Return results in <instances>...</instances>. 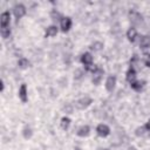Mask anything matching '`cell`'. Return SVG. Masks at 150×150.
<instances>
[{"instance_id":"cell-17","label":"cell","mask_w":150,"mask_h":150,"mask_svg":"<svg viewBox=\"0 0 150 150\" xmlns=\"http://www.w3.org/2000/svg\"><path fill=\"white\" fill-rule=\"evenodd\" d=\"M70 123H71V120L68 117V116H63L60 121V125L63 130H68L69 127H70Z\"/></svg>"},{"instance_id":"cell-27","label":"cell","mask_w":150,"mask_h":150,"mask_svg":"<svg viewBox=\"0 0 150 150\" xmlns=\"http://www.w3.org/2000/svg\"><path fill=\"white\" fill-rule=\"evenodd\" d=\"M144 127H145V129H146V131L150 134V118L148 120V122L144 124Z\"/></svg>"},{"instance_id":"cell-14","label":"cell","mask_w":150,"mask_h":150,"mask_svg":"<svg viewBox=\"0 0 150 150\" xmlns=\"http://www.w3.org/2000/svg\"><path fill=\"white\" fill-rule=\"evenodd\" d=\"M139 48L142 50L150 48V36L149 35H142L139 38Z\"/></svg>"},{"instance_id":"cell-25","label":"cell","mask_w":150,"mask_h":150,"mask_svg":"<svg viewBox=\"0 0 150 150\" xmlns=\"http://www.w3.org/2000/svg\"><path fill=\"white\" fill-rule=\"evenodd\" d=\"M62 109H63V111H66V114H71L74 110V107H73V104H66Z\"/></svg>"},{"instance_id":"cell-1","label":"cell","mask_w":150,"mask_h":150,"mask_svg":"<svg viewBox=\"0 0 150 150\" xmlns=\"http://www.w3.org/2000/svg\"><path fill=\"white\" fill-rule=\"evenodd\" d=\"M91 103H93V98L89 97V96H84V97L79 98V100L75 102V107H76L77 109H80V110H84V109H87Z\"/></svg>"},{"instance_id":"cell-15","label":"cell","mask_w":150,"mask_h":150,"mask_svg":"<svg viewBox=\"0 0 150 150\" xmlns=\"http://www.w3.org/2000/svg\"><path fill=\"white\" fill-rule=\"evenodd\" d=\"M145 83H146V82H145L144 80H136V81H134L132 83H130V87H131V89L135 90V91H141V90H143Z\"/></svg>"},{"instance_id":"cell-5","label":"cell","mask_w":150,"mask_h":150,"mask_svg":"<svg viewBox=\"0 0 150 150\" xmlns=\"http://www.w3.org/2000/svg\"><path fill=\"white\" fill-rule=\"evenodd\" d=\"M80 61H81V63L87 68V67H90V66L94 63V57H93L91 53L86 52V53H83V54L81 55Z\"/></svg>"},{"instance_id":"cell-26","label":"cell","mask_w":150,"mask_h":150,"mask_svg":"<svg viewBox=\"0 0 150 150\" xmlns=\"http://www.w3.org/2000/svg\"><path fill=\"white\" fill-rule=\"evenodd\" d=\"M144 64H145L148 68H150V54L146 55V57H145V60H144Z\"/></svg>"},{"instance_id":"cell-20","label":"cell","mask_w":150,"mask_h":150,"mask_svg":"<svg viewBox=\"0 0 150 150\" xmlns=\"http://www.w3.org/2000/svg\"><path fill=\"white\" fill-rule=\"evenodd\" d=\"M29 64H30L29 61L27 59H25V57H21V59L18 60V66H19L20 69H26V68L29 67Z\"/></svg>"},{"instance_id":"cell-3","label":"cell","mask_w":150,"mask_h":150,"mask_svg":"<svg viewBox=\"0 0 150 150\" xmlns=\"http://www.w3.org/2000/svg\"><path fill=\"white\" fill-rule=\"evenodd\" d=\"M129 20L134 26H136V25H139L143 21V16H142L141 13H138L136 11H130L129 12Z\"/></svg>"},{"instance_id":"cell-2","label":"cell","mask_w":150,"mask_h":150,"mask_svg":"<svg viewBox=\"0 0 150 150\" xmlns=\"http://www.w3.org/2000/svg\"><path fill=\"white\" fill-rule=\"evenodd\" d=\"M26 12H27V9H26L25 5H22V4H16L13 7V13H14V16L16 20H20L21 18H23L26 15Z\"/></svg>"},{"instance_id":"cell-13","label":"cell","mask_w":150,"mask_h":150,"mask_svg":"<svg viewBox=\"0 0 150 150\" xmlns=\"http://www.w3.org/2000/svg\"><path fill=\"white\" fill-rule=\"evenodd\" d=\"M137 36H138V33H137V29H136L134 26L130 27V28L127 30V39H128L131 43H134V42L136 41Z\"/></svg>"},{"instance_id":"cell-12","label":"cell","mask_w":150,"mask_h":150,"mask_svg":"<svg viewBox=\"0 0 150 150\" xmlns=\"http://www.w3.org/2000/svg\"><path fill=\"white\" fill-rule=\"evenodd\" d=\"M76 135H77L79 137H87V136H89V135H90V127H89L88 124L81 125V127L77 129Z\"/></svg>"},{"instance_id":"cell-9","label":"cell","mask_w":150,"mask_h":150,"mask_svg":"<svg viewBox=\"0 0 150 150\" xmlns=\"http://www.w3.org/2000/svg\"><path fill=\"white\" fill-rule=\"evenodd\" d=\"M103 75H104V70H103L101 67H98V69L93 74V77H91V82H93V84L98 86V84L101 83L102 79H103Z\"/></svg>"},{"instance_id":"cell-29","label":"cell","mask_w":150,"mask_h":150,"mask_svg":"<svg viewBox=\"0 0 150 150\" xmlns=\"http://www.w3.org/2000/svg\"><path fill=\"white\" fill-rule=\"evenodd\" d=\"M74 150H82V149H81L80 146H75V148H74Z\"/></svg>"},{"instance_id":"cell-16","label":"cell","mask_w":150,"mask_h":150,"mask_svg":"<svg viewBox=\"0 0 150 150\" xmlns=\"http://www.w3.org/2000/svg\"><path fill=\"white\" fill-rule=\"evenodd\" d=\"M57 33H59V28H57V26H55V25H50V26H48V27L46 28L45 36H46V38L55 36Z\"/></svg>"},{"instance_id":"cell-28","label":"cell","mask_w":150,"mask_h":150,"mask_svg":"<svg viewBox=\"0 0 150 150\" xmlns=\"http://www.w3.org/2000/svg\"><path fill=\"white\" fill-rule=\"evenodd\" d=\"M4 88H5V83L4 81H1V91H4Z\"/></svg>"},{"instance_id":"cell-24","label":"cell","mask_w":150,"mask_h":150,"mask_svg":"<svg viewBox=\"0 0 150 150\" xmlns=\"http://www.w3.org/2000/svg\"><path fill=\"white\" fill-rule=\"evenodd\" d=\"M83 75H84V70L83 69H81V68L75 69V71H74V79L75 80H81L83 77Z\"/></svg>"},{"instance_id":"cell-6","label":"cell","mask_w":150,"mask_h":150,"mask_svg":"<svg viewBox=\"0 0 150 150\" xmlns=\"http://www.w3.org/2000/svg\"><path fill=\"white\" fill-rule=\"evenodd\" d=\"M9 23H11V13L8 11H5L0 15V28L9 27Z\"/></svg>"},{"instance_id":"cell-10","label":"cell","mask_w":150,"mask_h":150,"mask_svg":"<svg viewBox=\"0 0 150 150\" xmlns=\"http://www.w3.org/2000/svg\"><path fill=\"white\" fill-rule=\"evenodd\" d=\"M137 73H136V69L132 67V66H130L129 67V69L127 70V73H125V80H127V82H129V83H132L134 81H136L137 79Z\"/></svg>"},{"instance_id":"cell-21","label":"cell","mask_w":150,"mask_h":150,"mask_svg":"<svg viewBox=\"0 0 150 150\" xmlns=\"http://www.w3.org/2000/svg\"><path fill=\"white\" fill-rule=\"evenodd\" d=\"M50 18H52L53 21H61L63 16L60 14V12H57L56 9H53V11L50 12Z\"/></svg>"},{"instance_id":"cell-18","label":"cell","mask_w":150,"mask_h":150,"mask_svg":"<svg viewBox=\"0 0 150 150\" xmlns=\"http://www.w3.org/2000/svg\"><path fill=\"white\" fill-rule=\"evenodd\" d=\"M103 47H104L103 42H101V41H94V42L90 45L89 48H90L91 50H94V52H100V50L103 49Z\"/></svg>"},{"instance_id":"cell-22","label":"cell","mask_w":150,"mask_h":150,"mask_svg":"<svg viewBox=\"0 0 150 150\" xmlns=\"http://www.w3.org/2000/svg\"><path fill=\"white\" fill-rule=\"evenodd\" d=\"M146 132H148V131H146V129H145V127H144V125L137 127V128L135 129V135H136L137 137H142V136H144Z\"/></svg>"},{"instance_id":"cell-11","label":"cell","mask_w":150,"mask_h":150,"mask_svg":"<svg viewBox=\"0 0 150 150\" xmlns=\"http://www.w3.org/2000/svg\"><path fill=\"white\" fill-rule=\"evenodd\" d=\"M18 95H19V98L21 100V102L26 103V102L28 101V90H27V86H26L25 83H22V84L20 86Z\"/></svg>"},{"instance_id":"cell-4","label":"cell","mask_w":150,"mask_h":150,"mask_svg":"<svg viewBox=\"0 0 150 150\" xmlns=\"http://www.w3.org/2000/svg\"><path fill=\"white\" fill-rule=\"evenodd\" d=\"M71 25H73L71 18H69V16H63L62 20L60 21V28H61V32H63V33L69 32V29L71 28Z\"/></svg>"},{"instance_id":"cell-19","label":"cell","mask_w":150,"mask_h":150,"mask_svg":"<svg viewBox=\"0 0 150 150\" xmlns=\"http://www.w3.org/2000/svg\"><path fill=\"white\" fill-rule=\"evenodd\" d=\"M22 136H23V138L29 139V138L33 136V130H32V128L28 127V125H26V127L22 129Z\"/></svg>"},{"instance_id":"cell-23","label":"cell","mask_w":150,"mask_h":150,"mask_svg":"<svg viewBox=\"0 0 150 150\" xmlns=\"http://www.w3.org/2000/svg\"><path fill=\"white\" fill-rule=\"evenodd\" d=\"M11 27H5V28H0V34L2 39H8L11 35Z\"/></svg>"},{"instance_id":"cell-7","label":"cell","mask_w":150,"mask_h":150,"mask_svg":"<svg viewBox=\"0 0 150 150\" xmlns=\"http://www.w3.org/2000/svg\"><path fill=\"white\" fill-rule=\"evenodd\" d=\"M105 89L108 93H112L115 90V87H116V76L114 75H109L105 80V84H104Z\"/></svg>"},{"instance_id":"cell-8","label":"cell","mask_w":150,"mask_h":150,"mask_svg":"<svg viewBox=\"0 0 150 150\" xmlns=\"http://www.w3.org/2000/svg\"><path fill=\"white\" fill-rule=\"evenodd\" d=\"M96 134L100 136V137H107L109 136L110 134V128L104 124V123H100L97 127H96Z\"/></svg>"}]
</instances>
